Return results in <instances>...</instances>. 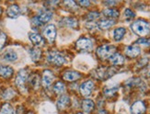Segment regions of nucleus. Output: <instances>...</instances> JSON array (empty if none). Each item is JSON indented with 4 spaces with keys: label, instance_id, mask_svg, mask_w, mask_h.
I'll return each mask as SVG.
<instances>
[{
    "label": "nucleus",
    "instance_id": "nucleus-1",
    "mask_svg": "<svg viewBox=\"0 0 150 114\" xmlns=\"http://www.w3.org/2000/svg\"><path fill=\"white\" fill-rule=\"evenodd\" d=\"M132 30L142 38H146L150 32V26L145 21H136L131 25Z\"/></svg>",
    "mask_w": 150,
    "mask_h": 114
},
{
    "label": "nucleus",
    "instance_id": "nucleus-2",
    "mask_svg": "<svg viewBox=\"0 0 150 114\" xmlns=\"http://www.w3.org/2000/svg\"><path fill=\"white\" fill-rule=\"evenodd\" d=\"M115 47L110 44H104L102 46H100L97 49V55L101 59H107L112 56L115 52Z\"/></svg>",
    "mask_w": 150,
    "mask_h": 114
},
{
    "label": "nucleus",
    "instance_id": "nucleus-3",
    "mask_svg": "<svg viewBox=\"0 0 150 114\" xmlns=\"http://www.w3.org/2000/svg\"><path fill=\"white\" fill-rule=\"evenodd\" d=\"M52 18H53V14L50 11H43L41 14H39L37 17L32 18V23L37 26H41L43 23H47L50 21Z\"/></svg>",
    "mask_w": 150,
    "mask_h": 114
},
{
    "label": "nucleus",
    "instance_id": "nucleus-4",
    "mask_svg": "<svg viewBox=\"0 0 150 114\" xmlns=\"http://www.w3.org/2000/svg\"><path fill=\"white\" fill-rule=\"evenodd\" d=\"M47 61L56 65H63L66 64V59L64 55L58 52H51L47 56Z\"/></svg>",
    "mask_w": 150,
    "mask_h": 114
},
{
    "label": "nucleus",
    "instance_id": "nucleus-5",
    "mask_svg": "<svg viewBox=\"0 0 150 114\" xmlns=\"http://www.w3.org/2000/svg\"><path fill=\"white\" fill-rule=\"evenodd\" d=\"M43 36L46 38L50 42H54L56 38V29L55 26L51 24L48 25L43 30Z\"/></svg>",
    "mask_w": 150,
    "mask_h": 114
},
{
    "label": "nucleus",
    "instance_id": "nucleus-6",
    "mask_svg": "<svg viewBox=\"0 0 150 114\" xmlns=\"http://www.w3.org/2000/svg\"><path fill=\"white\" fill-rule=\"evenodd\" d=\"M76 49L80 51H88L92 48V42L88 38H80L76 43Z\"/></svg>",
    "mask_w": 150,
    "mask_h": 114
},
{
    "label": "nucleus",
    "instance_id": "nucleus-7",
    "mask_svg": "<svg viewBox=\"0 0 150 114\" xmlns=\"http://www.w3.org/2000/svg\"><path fill=\"white\" fill-rule=\"evenodd\" d=\"M94 89V83L91 80H88V81L84 82L81 86H80V93L82 94V96L84 97H88L91 92H92Z\"/></svg>",
    "mask_w": 150,
    "mask_h": 114
},
{
    "label": "nucleus",
    "instance_id": "nucleus-8",
    "mask_svg": "<svg viewBox=\"0 0 150 114\" xmlns=\"http://www.w3.org/2000/svg\"><path fill=\"white\" fill-rule=\"evenodd\" d=\"M28 78V72L26 71L25 69H22L18 72V76L16 77V85L18 86L19 89H24L25 83L27 81Z\"/></svg>",
    "mask_w": 150,
    "mask_h": 114
},
{
    "label": "nucleus",
    "instance_id": "nucleus-9",
    "mask_svg": "<svg viewBox=\"0 0 150 114\" xmlns=\"http://www.w3.org/2000/svg\"><path fill=\"white\" fill-rule=\"evenodd\" d=\"M54 81V74L49 70H45L42 74V83L44 88H49Z\"/></svg>",
    "mask_w": 150,
    "mask_h": 114
},
{
    "label": "nucleus",
    "instance_id": "nucleus-10",
    "mask_svg": "<svg viewBox=\"0 0 150 114\" xmlns=\"http://www.w3.org/2000/svg\"><path fill=\"white\" fill-rule=\"evenodd\" d=\"M146 110V105L143 101H136L131 107V111L133 114H144Z\"/></svg>",
    "mask_w": 150,
    "mask_h": 114
},
{
    "label": "nucleus",
    "instance_id": "nucleus-11",
    "mask_svg": "<svg viewBox=\"0 0 150 114\" xmlns=\"http://www.w3.org/2000/svg\"><path fill=\"white\" fill-rule=\"evenodd\" d=\"M140 52H141V49L136 45L128 46V47H126V49H125V55L128 57H131V58L137 57L140 55Z\"/></svg>",
    "mask_w": 150,
    "mask_h": 114
},
{
    "label": "nucleus",
    "instance_id": "nucleus-12",
    "mask_svg": "<svg viewBox=\"0 0 150 114\" xmlns=\"http://www.w3.org/2000/svg\"><path fill=\"white\" fill-rule=\"evenodd\" d=\"M81 77V75L78 72L76 71H67L63 75V78L68 82H73L75 80H77Z\"/></svg>",
    "mask_w": 150,
    "mask_h": 114
},
{
    "label": "nucleus",
    "instance_id": "nucleus-13",
    "mask_svg": "<svg viewBox=\"0 0 150 114\" xmlns=\"http://www.w3.org/2000/svg\"><path fill=\"white\" fill-rule=\"evenodd\" d=\"M109 60H110V63L113 65H121L125 63V58L118 52H114L113 55L109 58Z\"/></svg>",
    "mask_w": 150,
    "mask_h": 114
},
{
    "label": "nucleus",
    "instance_id": "nucleus-14",
    "mask_svg": "<svg viewBox=\"0 0 150 114\" xmlns=\"http://www.w3.org/2000/svg\"><path fill=\"white\" fill-rule=\"evenodd\" d=\"M70 104V98L68 96L64 95L57 100V108L60 110H66Z\"/></svg>",
    "mask_w": 150,
    "mask_h": 114
},
{
    "label": "nucleus",
    "instance_id": "nucleus-15",
    "mask_svg": "<svg viewBox=\"0 0 150 114\" xmlns=\"http://www.w3.org/2000/svg\"><path fill=\"white\" fill-rule=\"evenodd\" d=\"M60 24L66 27H68V28H72V29H76L78 26L77 21L74 18H64L60 21Z\"/></svg>",
    "mask_w": 150,
    "mask_h": 114
},
{
    "label": "nucleus",
    "instance_id": "nucleus-16",
    "mask_svg": "<svg viewBox=\"0 0 150 114\" xmlns=\"http://www.w3.org/2000/svg\"><path fill=\"white\" fill-rule=\"evenodd\" d=\"M8 16L11 18H17L19 15H21V9H19L18 6L17 5H12L8 8Z\"/></svg>",
    "mask_w": 150,
    "mask_h": 114
},
{
    "label": "nucleus",
    "instance_id": "nucleus-17",
    "mask_svg": "<svg viewBox=\"0 0 150 114\" xmlns=\"http://www.w3.org/2000/svg\"><path fill=\"white\" fill-rule=\"evenodd\" d=\"M2 59L6 62H15L18 59V55L14 51H6L2 55Z\"/></svg>",
    "mask_w": 150,
    "mask_h": 114
},
{
    "label": "nucleus",
    "instance_id": "nucleus-18",
    "mask_svg": "<svg viewBox=\"0 0 150 114\" xmlns=\"http://www.w3.org/2000/svg\"><path fill=\"white\" fill-rule=\"evenodd\" d=\"M115 24V21L113 19H101V21L98 23V27L100 30H108L110 27H112Z\"/></svg>",
    "mask_w": 150,
    "mask_h": 114
},
{
    "label": "nucleus",
    "instance_id": "nucleus-19",
    "mask_svg": "<svg viewBox=\"0 0 150 114\" xmlns=\"http://www.w3.org/2000/svg\"><path fill=\"white\" fill-rule=\"evenodd\" d=\"M29 36H30V40L31 41V42L33 43L34 45L39 46V45H42L43 44V40L42 38V36L40 34H38V33L32 32V33H30Z\"/></svg>",
    "mask_w": 150,
    "mask_h": 114
},
{
    "label": "nucleus",
    "instance_id": "nucleus-20",
    "mask_svg": "<svg viewBox=\"0 0 150 114\" xmlns=\"http://www.w3.org/2000/svg\"><path fill=\"white\" fill-rule=\"evenodd\" d=\"M12 75H13V69L11 67L0 64V76L5 78H8Z\"/></svg>",
    "mask_w": 150,
    "mask_h": 114
},
{
    "label": "nucleus",
    "instance_id": "nucleus-21",
    "mask_svg": "<svg viewBox=\"0 0 150 114\" xmlns=\"http://www.w3.org/2000/svg\"><path fill=\"white\" fill-rule=\"evenodd\" d=\"M94 107H95V103L93 100H91V99H85L83 100V102H82V108L83 110L86 111V112H90V111H92L93 109H94Z\"/></svg>",
    "mask_w": 150,
    "mask_h": 114
},
{
    "label": "nucleus",
    "instance_id": "nucleus-22",
    "mask_svg": "<svg viewBox=\"0 0 150 114\" xmlns=\"http://www.w3.org/2000/svg\"><path fill=\"white\" fill-rule=\"evenodd\" d=\"M125 33H126V30L125 28H117L113 31V38L116 42H119L125 35Z\"/></svg>",
    "mask_w": 150,
    "mask_h": 114
},
{
    "label": "nucleus",
    "instance_id": "nucleus-23",
    "mask_svg": "<svg viewBox=\"0 0 150 114\" xmlns=\"http://www.w3.org/2000/svg\"><path fill=\"white\" fill-rule=\"evenodd\" d=\"M102 13H103V15L107 18H114L119 17V11L116 10V9H113V8H106V9L103 10Z\"/></svg>",
    "mask_w": 150,
    "mask_h": 114
},
{
    "label": "nucleus",
    "instance_id": "nucleus-24",
    "mask_svg": "<svg viewBox=\"0 0 150 114\" xmlns=\"http://www.w3.org/2000/svg\"><path fill=\"white\" fill-rule=\"evenodd\" d=\"M41 55H42V52H41V51L39 50V49H37V48H31V49H30V55L31 59L33 60L34 62L38 61V60L40 59Z\"/></svg>",
    "mask_w": 150,
    "mask_h": 114
},
{
    "label": "nucleus",
    "instance_id": "nucleus-25",
    "mask_svg": "<svg viewBox=\"0 0 150 114\" xmlns=\"http://www.w3.org/2000/svg\"><path fill=\"white\" fill-rule=\"evenodd\" d=\"M0 114H15V110L8 103H6L2 106Z\"/></svg>",
    "mask_w": 150,
    "mask_h": 114
},
{
    "label": "nucleus",
    "instance_id": "nucleus-26",
    "mask_svg": "<svg viewBox=\"0 0 150 114\" xmlns=\"http://www.w3.org/2000/svg\"><path fill=\"white\" fill-rule=\"evenodd\" d=\"M64 90H66V86L62 82H57L54 86V91L56 94H62L63 92H64Z\"/></svg>",
    "mask_w": 150,
    "mask_h": 114
},
{
    "label": "nucleus",
    "instance_id": "nucleus-27",
    "mask_svg": "<svg viewBox=\"0 0 150 114\" xmlns=\"http://www.w3.org/2000/svg\"><path fill=\"white\" fill-rule=\"evenodd\" d=\"M64 5L68 8L69 9H72V10H76L77 9V5L76 4V2H74L73 0H68V1H64Z\"/></svg>",
    "mask_w": 150,
    "mask_h": 114
},
{
    "label": "nucleus",
    "instance_id": "nucleus-28",
    "mask_svg": "<svg viewBox=\"0 0 150 114\" xmlns=\"http://www.w3.org/2000/svg\"><path fill=\"white\" fill-rule=\"evenodd\" d=\"M100 13L99 12H96V11H93V12H89L88 16H87V18L90 21H96L100 18Z\"/></svg>",
    "mask_w": 150,
    "mask_h": 114
},
{
    "label": "nucleus",
    "instance_id": "nucleus-29",
    "mask_svg": "<svg viewBox=\"0 0 150 114\" xmlns=\"http://www.w3.org/2000/svg\"><path fill=\"white\" fill-rule=\"evenodd\" d=\"M117 90H118L117 88H112V89L107 88V89H105V90H104V94H105L106 97H112L117 92Z\"/></svg>",
    "mask_w": 150,
    "mask_h": 114
},
{
    "label": "nucleus",
    "instance_id": "nucleus-30",
    "mask_svg": "<svg viewBox=\"0 0 150 114\" xmlns=\"http://www.w3.org/2000/svg\"><path fill=\"white\" fill-rule=\"evenodd\" d=\"M14 95H15V92L14 91H13L12 89H8V90H6L5 93L3 94V98H6V99H9V98H11Z\"/></svg>",
    "mask_w": 150,
    "mask_h": 114
},
{
    "label": "nucleus",
    "instance_id": "nucleus-31",
    "mask_svg": "<svg viewBox=\"0 0 150 114\" xmlns=\"http://www.w3.org/2000/svg\"><path fill=\"white\" fill-rule=\"evenodd\" d=\"M125 16L126 18H129L130 19V18H134L135 17V14H134V12L132 11L130 8H126L125 11Z\"/></svg>",
    "mask_w": 150,
    "mask_h": 114
},
{
    "label": "nucleus",
    "instance_id": "nucleus-32",
    "mask_svg": "<svg viewBox=\"0 0 150 114\" xmlns=\"http://www.w3.org/2000/svg\"><path fill=\"white\" fill-rule=\"evenodd\" d=\"M136 43L143 44V45H150V39L147 38H140L136 41Z\"/></svg>",
    "mask_w": 150,
    "mask_h": 114
},
{
    "label": "nucleus",
    "instance_id": "nucleus-33",
    "mask_svg": "<svg viewBox=\"0 0 150 114\" xmlns=\"http://www.w3.org/2000/svg\"><path fill=\"white\" fill-rule=\"evenodd\" d=\"M6 40V36L4 32H0V50L2 49V47L4 46L5 42Z\"/></svg>",
    "mask_w": 150,
    "mask_h": 114
},
{
    "label": "nucleus",
    "instance_id": "nucleus-34",
    "mask_svg": "<svg viewBox=\"0 0 150 114\" xmlns=\"http://www.w3.org/2000/svg\"><path fill=\"white\" fill-rule=\"evenodd\" d=\"M30 84H31V86H33V88H38V86H39V79H38V76H33L31 78V80H30Z\"/></svg>",
    "mask_w": 150,
    "mask_h": 114
},
{
    "label": "nucleus",
    "instance_id": "nucleus-35",
    "mask_svg": "<svg viewBox=\"0 0 150 114\" xmlns=\"http://www.w3.org/2000/svg\"><path fill=\"white\" fill-rule=\"evenodd\" d=\"M78 5H80L81 6L86 8V6H88L90 5V2L89 1H78Z\"/></svg>",
    "mask_w": 150,
    "mask_h": 114
},
{
    "label": "nucleus",
    "instance_id": "nucleus-36",
    "mask_svg": "<svg viewBox=\"0 0 150 114\" xmlns=\"http://www.w3.org/2000/svg\"><path fill=\"white\" fill-rule=\"evenodd\" d=\"M105 5H108V6H113V5H116L117 3L114 2V1H108V2H104Z\"/></svg>",
    "mask_w": 150,
    "mask_h": 114
},
{
    "label": "nucleus",
    "instance_id": "nucleus-37",
    "mask_svg": "<svg viewBox=\"0 0 150 114\" xmlns=\"http://www.w3.org/2000/svg\"><path fill=\"white\" fill-rule=\"evenodd\" d=\"M98 114H108V113H107V111L105 110H100Z\"/></svg>",
    "mask_w": 150,
    "mask_h": 114
},
{
    "label": "nucleus",
    "instance_id": "nucleus-38",
    "mask_svg": "<svg viewBox=\"0 0 150 114\" xmlns=\"http://www.w3.org/2000/svg\"><path fill=\"white\" fill-rule=\"evenodd\" d=\"M76 114H83V113H76Z\"/></svg>",
    "mask_w": 150,
    "mask_h": 114
}]
</instances>
